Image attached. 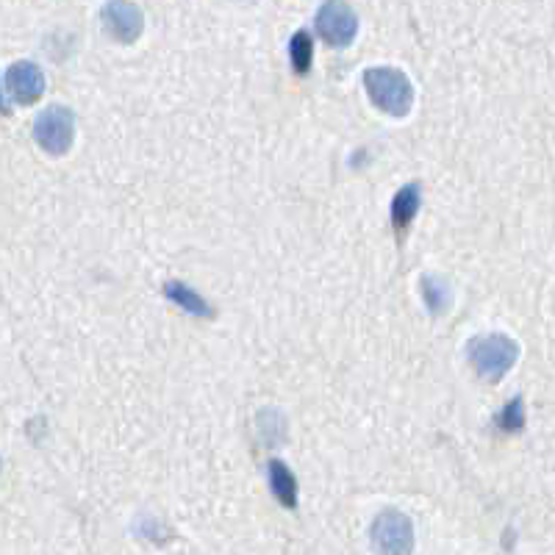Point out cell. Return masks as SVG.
<instances>
[{"mask_svg": "<svg viewBox=\"0 0 555 555\" xmlns=\"http://www.w3.org/2000/svg\"><path fill=\"white\" fill-rule=\"evenodd\" d=\"M317 34L331 48H347L358 34V17L345 0H325L317 12Z\"/></svg>", "mask_w": 555, "mask_h": 555, "instance_id": "5", "label": "cell"}, {"mask_svg": "<svg viewBox=\"0 0 555 555\" xmlns=\"http://www.w3.org/2000/svg\"><path fill=\"white\" fill-rule=\"evenodd\" d=\"M422 297H425V303H428V309L433 314H444V311L450 309V303H453V297H450V286L444 284L442 278H422Z\"/></svg>", "mask_w": 555, "mask_h": 555, "instance_id": "12", "label": "cell"}, {"mask_svg": "<svg viewBox=\"0 0 555 555\" xmlns=\"http://www.w3.org/2000/svg\"><path fill=\"white\" fill-rule=\"evenodd\" d=\"M420 206H422L420 184H408L397 192L395 200H392V222H395L397 231H406L408 225H411V220L417 217Z\"/></svg>", "mask_w": 555, "mask_h": 555, "instance_id": "10", "label": "cell"}, {"mask_svg": "<svg viewBox=\"0 0 555 555\" xmlns=\"http://www.w3.org/2000/svg\"><path fill=\"white\" fill-rule=\"evenodd\" d=\"M469 364L481 375L486 383H500L508 375V370L517 364L519 345L506 333H486L475 336L467 345Z\"/></svg>", "mask_w": 555, "mask_h": 555, "instance_id": "2", "label": "cell"}, {"mask_svg": "<svg viewBox=\"0 0 555 555\" xmlns=\"http://www.w3.org/2000/svg\"><path fill=\"white\" fill-rule=\"evenodd\" d=\"M100 23L111 39H117L123 45H134L145 31V14L134 0H106V6L100 12Z\"/></svg>", "mask_w": 555, "mask_h": 555, "instance_id": "6", "label": "cell"}, {"mask_svg": "<svg viewBox=\"0 0 555 555\" xmlns=\"http://www.w3.org/2000/svg\"><path fill=\"white\" fill-rule=\"evenodd\" d=\"M267 478H270V489L275 494V500L289 511L297 508V481L292 475V469L286 467L284 461H270L267 464Z\"/></svg>", "mask_w": 555, "mask_h": 555, "instance_id": "8", "label": "cell"}, {"mask_svg": "<svg viewBox=\"0 0 555 555\" xmlns=\"http://www.w3.org/2000/svg\"><path fill=\"white\" fill-rule=\"evenodd\" d=\"M372 547L386 555H408L414 550V525L403 511H381L372 522Z\"/></svg>", "mask_w": 555, "mask_h": 555, "instance_id": "4", "label": "cell"}, {"mask_svg": "<svg viewBox=\"0 0 555 555\" xmlns=\"http://www.w3.org/2000/svg\"><path fill=\"white\" fill-rule=\"evenodd\" d=\"M500 425L506 428V431H519L522 425H525V411H522V400H511L503 411V417H500Z\"/></svg>", "mask_w": 555, "mask_h": 555, "instance_id": "13", "label": "cell"}, {"mask_svg": "<svg viewBox=\"0 0 555 555\" xmlns=\"http://www.w3.org/2000/svg\"><path fill=\"white\" fill-rule=\"evenodd\" d=\"M289 59H292L295 73H309L311 62H314V42H311L309 31H297L295 37H292V42H289Z\"/></svg>", "mask_w": 555, "mask_h": 555, "instance_id": "11", "label": "cell"}, {"mask_svg": "<svg viewBox=\"0 0 555 555\" xmlns=\"http://www.w3.org/2000/svg\"><path fill=\"white\" fill-rule=\"evenodd\" d=\"M364 89L370 95L372 106L392 117H406L414 106V84L397 67H370L364 73Z\"/></svg>", "mask_w": 555, "mask_h": 555, "instance_id": "1", "label": "cell"}, {"mask_svg": "<svg viewBox=\"0 0 555 555\" xmlns=\"http://www.w3.org/2000/svg\"><path fill=\"white\" fill-rule=\"evenodd\" d=\"M34 142L48 156L70 153L75 142V114L67 106H48L34 123Z\"/></svg>", "mask_w": 555, "mask_h": 555, "instance_id": "3", "label": "cell"}, {"mask_svg": "<svg viewBox=\"0 0 555 555\" xmlns=\"http://www.w3.org/2000/svg\"><path fill=\"white\" fill-rule=\"evenodd\" d=\"M6 84H9V95L23 106H31L42 98L45 92V73L39 70V64L34 62H14L9 75H6Z\"/></svg>", "mask_w": 555, "mask_h": 555, "instance_id": "7", "label": "cell"}, {"mask_svg": "<svg viewBox=\"0 0 555 555\" xmlns=\"http://www.w3.org/2000/svg\"><path fill=\"white\" fill-rule=\"evenodd\" d=\"M0 114H9V103L3 100V87H0Z\"/></svg>", "mask_w": 555, "mask_h": 555, "instance_id": "14", "label": "cell"}, {"mask_svg": "<svg viewBox=\"0 0 555 555\" xmlns=\"http://www.w3.org/2000/svg\"><path fill=\"white\" fill-rule=\"evenodd\" d=\"M164 295L170 297L178 309L192 314V317H214V309H211L209 303H206L195 289H189V286L181 284V281H167V284H164Z\"/></svg>", "mask_w": 555, "mask_h": 555, "instance_id": "9", "label": "cell"}]
</instances>
